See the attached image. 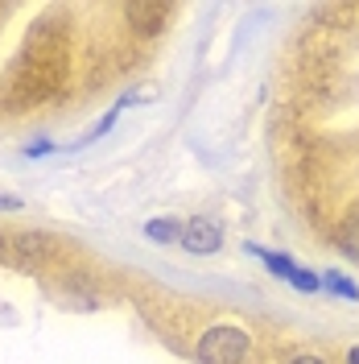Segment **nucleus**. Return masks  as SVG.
<instances>
[{"label":"nucleus","mask_w":359,"mask_h":364,"mask_svg":"<svg viewBox=\"0 0 359 364\" xmlns=\"http://www.w3.org/2000/svg\"><path fill=\"white\" fill-rule=\"evenodd\" d=\"M244 249L252 252V257H260V261H265V265H269L277 277H285V282H289L293 273H297V265H293L289 257H281V252H269V249H260V245H244Z\"/></svg>","instance_id":"20e7f679"},{"label":"nucleus","mask_w":359,"mask_h":364,"mask_svg":"<svg viewBox=\"0 0 359 364\" xmlns=\"http://www.w3.org/2000/svg\"><path fill=\"white\" fill-rule=\"evenodd\" d=\"M248 356H252V340L236 323H215L199 340V364H248Z\"/></svg>","instance_id":"f257e3e1"},{"label":"nucleus","mask_w":359,"mask_h":364,"mask_svg":"<svg viewBox=\"0 0 359 364\" xmlns=\"http://www.w3.org/2000/svg\"><path fill=\"white\" fill-rule=\"evenodd\" d=\"M145 236L158 240V245H170V240H182V224L178 220H149L145 224Z\"/></svg>","instance_id":"39448f33"},{"label":"nucleus","mask_w":359,"mask_h":364,"mask_svg":"<svg viewBox=\"0 0 359 364\" xmlns=\"http://www.w3.org/2000/svg\"><path fill=\"white\" fill-rule=\"evenodd\" d=\"M0 249H4V240H0Z\"/></svg>","instance_id":"f8f14e48"},{"label":"nucleus","mask_w":359,"mask_h":364,"mask_svg":"<svg viewBox=\"0 0 359 364\" xmlns=\"http://www.w3.org/2000/svg\"><path fill=\"white\" fill-rule=\"evenodd\" d=\"M182 245L186 252H219L223 249V232L219 224H211V220H190V224H182Z\"/></svg>","instance_id":"f03ea898"},{"label":"nucleus","mask_w":359,"mask_h":364,"mask_svg":"<svg viewBox=\"0 0 359 364\" xmlns=\"http://www.w3.org/2000/svg\"><path fill=\"white\" fill-rule=\"evenodd\" d=\"M124 17H128L140 33H158L161 25H165V17H170V9H165V4H140V0H136V4L124 9Z\"/></svg>","instance_id":"7ed1b4c3"},{"label":"nucleus","mask_w":359,"mask_h":364,"mask_svg":"<svg viewBox=\"0 0 359 364\" xmlns=\"http://www.w3.org/2000/svg\"><path fill=\"white\" fill-rule=\"evenodd\" d=\"M338 249L347 252L351 261H359V215H355L347 228H343V232H338Z\"/></svg>","instance_id":"0eeeda50"},{"label":"nucleus","mask_w":359,"mask_h":364,"mask_svg":"<svg viewBox=\"0 0 359 364\" xmlns=\"http://www.w3.org/2000/svg\"><path fill=\"white\" fill-rule=\"evenodd\" d=\"M347 364H359V348H351V352H347Z\"/></svg>","instance_id":"9b49d317"},{"label":"nucleus","mask_w":359,"mask_h":364,"mask_svg":"<svg viewBox=\"0 0 359 364\" xmlns=\"http://www.w3.org/2000/svg\"><path fill=\"white\" fill-rule=\"evenodd\" d=\"M322 286H326V290H335L338 298H351V302L359 298V286H355V282H351V277H343V273H335V269L322 273Z\"/></svg>","instance_id":"423d86ee"},{"label":"nucleus","mask_w":359,"mask_h":364,"mask_svg":"<svg viewBox=\"0 0 359 364\" xmlns=\"http://www.w3.org/2000/svg\"><path fill=\"white\" fill-rule=\"evenodd\" d=\"M50 149H54L50 141H33V145H29V158H42V154H50Z\"/></svg>","instance_id":"1a4fd4ad"},{"label":"nucleus","mask_w":359,"mask_h":364,"mask_svg":"<svg viewBox=\"0 0 359 364\" xmlns=\"http://www.w3.org/2000/svg\"><path fill=\"white\" fill-rule=\"evenodd\" d=\"M285 364H326V360H322V356H289Z\"/></svg>","instance_id":"9d476101"},{"label":"nucleus","mask_w":359,"mask_h":364,"mask_svg":"<svg viewBox=\"0 0 359 364\" xmlns=\"http://www.w3.org/2000/svg\"><path fill=\"white\" fill-rule=\"evenodd\" d=\"M21 199H13V195H0V211H21Z\"/></svg>","instance_id":"6e6552de"}]
</instances>
